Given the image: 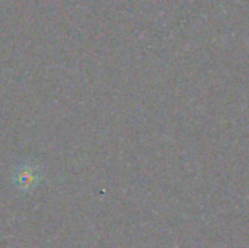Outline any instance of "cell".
I'll use <instances>...</instances> for the list:
<instances>
[{
    "label": "cell",
    "mask_w": 249,
    "mask_h": 248,
    "mask_svg": "<svg viewBox=\"0 0 249 248\" xmlns=\"http://www.w3.org/2000/svg\"><path fill=\"white\" fill-rule=\"evenodd\" d=\"M39 180H41V175L38 170L32 167H20L16 170L13 175V183L20 190H31L36 187Z\"/></svg>",
    "instance_id": "1"
}]
</instances>
